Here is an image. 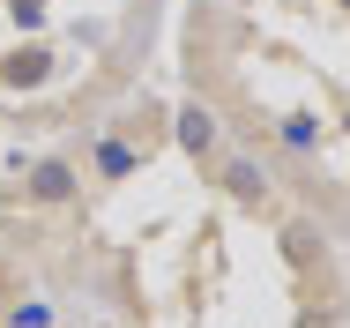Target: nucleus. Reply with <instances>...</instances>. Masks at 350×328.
I'll return each mask as SVG.
<instances>
[{
  "instance_id": "3",
  "label": "nucleus",
  "mask_w": 350,
  "mask_h": 328,
  "mask_svg": "<svg viewBox=\"0 0 350 328\" xmlns=\"http://www.w3.org/2000/svg\"><path fill=\"white\" fill-rule=\"evenodd\" d=\"M172 134H179V149H187V157H209V149H216V112H209V105H187Z\"/></svg>"
},
{
  "instance_id": "5",
  "label": "nucleus",
  "mask_w": 350,
  "mask_h": 328,
  "mask_svg": "<svg viewBox=\"0 0 350 328\" xmlns=\"http://www.w3.org/2000/svg\"><path fill=\"white\" fill-rule=\"evenodd\" d=\"M97 172H105V179H135L142 172V142H120V134L97 142Z\"/></svg>"
},
{
  "instance_id": "4",
  "label": "nucleus",
  "mask_w": 350,
  "mask_h": 328,
  "mask_svg": "<svg viewBox=\"0 0 350 328\" xmlns=\"http://www.w3.org/2000/svg\"><path fill=\"white\" fill-rule=\"evenodd\" d=\"M224 187H231V201H246V209H261V201H269L261 164H246V157H231V164H224Z\"/></svg>"
},
{
  "instance_id": "6",
  "label": "nucleus",
  "mask_w": 350,
  "mask_h": 328,
  "mask_svg": "<svg viewBox=\"0 0 350 328\" xmlns=\"http://www.w3.org/2000/svg\"><path fill=\"white\" fill-rule=\"evenodd\" d=\"M283 134H291L298 149H313V142H321V120H313V112H283Z\"/></svg>"
},
{
  "instance_id": "7",
  "label": "nucleus",
  "mask_w": 350,
  "mask_h": 328,
  "mask_svg": "<svg viewBox=\"0 0 350 328\" xmlns=\"http://www.w3.org/2000/svg\"><path fill=\"white\" fill-rule=\"evenodd\" d=\"M45 321H53V306H38V299H30V306H23V299L8 306V328H45Z\"/></svg>"
},
{
  "instance_id": "2",
  "label": "nucleus",
  "mask_w": 350,
  "mask_h": 328,
  "mask_svg": "<svg viewBox=\"0 0 350 328\" xmlns=\"http://www.w3.org/2000/svg\"><path fill=\"white\" fill-rule=\"evenodd\" d=\"M53 82V45H15V53H0V90H45Z\"/></svg>"
},
{
  "instance_id": "9",
  "label": "nucleus",
  "mask_w": 350,
  "mask_h": 328,
  "mask_svg": "<svg viewBox=\"0 0 350 328\" xmlns=\"http://www.w3.org/2000/svg\"><path fill=\"white\" fill-rule=\"evenodd\" d=\"M343 8H350V0H343Z\"/></svg>"
},
{
  "instance_id": "1",
  "label": "nucleus",
  "mask_w": 350,
  "mask_h": 328,
  "mask_svg": "<svg viewBox=\"0 0 350 328\" xmlns=\"http://www.w3.org/2000/svg\"><path fill=\"white\" fill-rule=\"evenodd\" d=\"M82 194V172H75L68 157H45V164H30V179H23V201L30 209H60V201Z\"/></svg>"
},
{
  "instance_id": "8",
  "label": "nucleus",
  "mask_w": 350,
  "mask_h": 328,
  "mask_svg": "<svg viewBox=\"0 0 350 328\" xmlns=\"http://www.w3.org/2000/svg\"><path fill=\"white\" fill-rule=\"evenodd\" d=\"M8 15H15V30H38L45 23V0H8Z\"/></svg>"
}]
</instances>
